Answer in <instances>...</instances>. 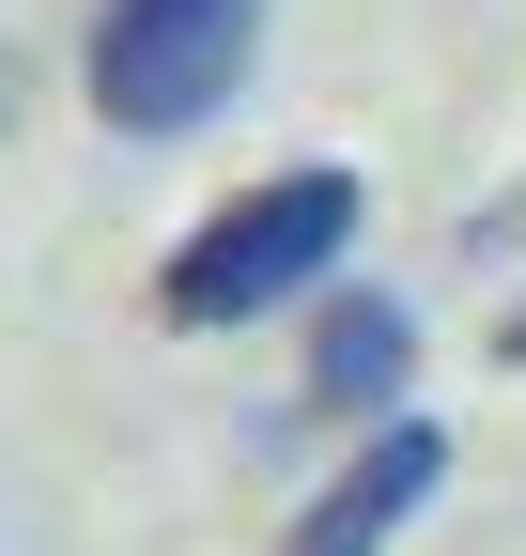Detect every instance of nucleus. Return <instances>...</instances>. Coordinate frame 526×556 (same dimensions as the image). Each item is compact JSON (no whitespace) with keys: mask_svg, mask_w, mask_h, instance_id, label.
I'll use <instances>...</instances> for the list:
<instances>
[{"mask_svg":"<svg viewBox=\"0 0 526 556\" xmlns=\"http://www.w3.org/2000/svg\"><path fill=\"white\" fill-rule=\"evenodd\" d=\"M356 232H372V186H356L341 155H295V170L233 186L217 217L155 263V325H171V340L279 325V309H310V294H325V278H356Z\"/></svg>","mask_w":526,"mask_h":556,"instance_id":"nucleus-1","label":"nucleus"},{"mask_svg":"<svg viewBox=\"0 0 526 556\" xmlns=\"http://www.w3.org/2000/svg\"><path fill=\"white\" fill-rule=\"evenodd\" d=\"M263 16H279V0H93V47H78L93 124L109 139H202L248 93Z\"/></svg>","mask_w":526,"mask_h":556,"instance_id":"nucleus-2","label":"nucleus"},{"mask_svg":"<svg viewBox=\"0 0 526 556\" xmlns=\"http://www.w3.org/2000/svg\"><path fill=\"white\" fill-rule=\"evenodd\" d=\"M295 402L325 417V433H372V417L418 402V294H387V278H325V294L295 309Z\"/></svg>","mask_w":526,"mask_h":556,"instance_id":"nucleus-3","label":"nucleus"},{"mask_svg":"<svg viewBox=\"0 0 526 556\" xmlns=\"http://www.w3.org/2000/svg\"><path fill=\"white\" fill-rule=\"evenodd\" d=\"M449 495V417H372V433H341V464L310 479V510H295V541L279 556H387L418 510Z\"/></svg>","mask_w":526,"mask_h":556,"instance_id":"nucleus-4","label":"nucleus"},{"mask_svg":"<svg viewBox=\"0 0 526 556\" xmlns=\"http://www.w3.org/2000/svg\"><path fill=\"white\" fill-rule=\"evenodd\" d=\"M496 371H526V294H511V309H496Z\"/></svg>","mask_w":526,"mask_h":556,"instance_id":"nucleus-5","label":"nucleus"}]
</instances>
